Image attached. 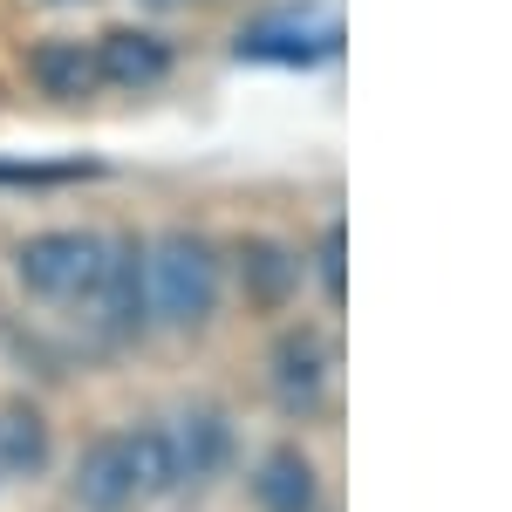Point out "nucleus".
I'll return each mask as SVG.
<instances>
[{
	"instance_id": "f257e3e1",
	"label": "nucleus",
	"mask_w": 512,
	"mask_h": 512,
	"mask_svg": "<svg viewBox=\"0 0 512 512\" xmlns=\"http://www.w3.org/2000/svg\"><path fill=\"white\" fill-rule=\"evenodd\" d=\"M144 287H151V328L198 335L219 321V301H226V253L192 226H171L144 239Z\"/></svg>"
},
{
	"instance_id": "f03ea898",
	"label": "nucleus",
	"mask_w": 512,
	"mask_h": 512,
	"mask_svg": "<svg viewBox=\"0 0 512 512\" xmlns=\"http://www.w3.org/2000/svg\"><path fill=\"white\" fill-rule=\"evenodd\" d=\"M103 260H110V239L89 233V226H48V233H28L14 246V280L48 301V308H89L96 280H103Z\"/></svg>"
},
{
	"instance_id": "7ed1b4c3",
	"label": "nucleus",
	"mask_w": 512,
	"mask_h": 512,
	"mask_svg": "<svg viewBox=\"0 0 512 512\" xmlns=\"http://www.w3.org/2000/svg\"><path fill=\"white\" fill-rule=\"evenodd\" d=\"M89 328L123 349V342H144L151 335V287H144V239L123 233L110 239V260H103V280H96V294H89Z\"/></svg>"
},
{
	"instance_id": "20e7f679",
	"label": "nucleus",
	"mask_w": 512,
	"mask_h": 512,
	"mask_svg": "<svg viewBox=\"0 0 512 512\" xmlns=\"http://www.w3.org/2000/svg\"><path fill=\"white\" fill-rule=\"evenodd\" d=\"M328 376H335V355H328V335L321 328H280L274 355H267V390L287 417H315L328 403Z\"/></svg>"
},
{
	"instance_id": "39448f33",
	"label": "nucleus",
	"mask_w": 512,
	"mask_h": 512,
	"mask_svg": "<svg viewBox=\"0 0 512 512\" xmlns=\"http://www.w3.org/2000/svg\"><path fill=\"white\" fill-rule=\"evenodd\" d=\"M171 458H178V485H212V478H226L239 451V431L233 417H226V403H192V410H178L171 424Z\"/></svg>"
},
{
	"instance_id": "423d86ee",
	"label": "nucleus",
	"mask_w": 512,
	"mask_h": 512,
	"mask_svg": "<svg viewBox=\"0 0 512 512\" xmlns=\"http://www.w3.org/2000/svg\"><path fill=\"white\" fill-rule=\"evenodd\" d=\"M69 499H76L82 512H130V506H144V499H137V472H130V437L103 431L96 444H82L76 472H69Z\"/></svg>"
},
{
	"instance_id": "0eeeda50",
	"label": "nucleus",
	"mask_w": 512,
	"mask_h": 512,
	"mask_svg": "<svg viewBox=\"0 0 512 512\" xmlns=\"http://www.w3.org/2000/svg\"><path fill=\"white\" fill-rule=\"evenodd\" d=\"M233 274H239V294L253 301V308H267V315H280L294 294H301V280H308V260L287 246V239L274 233H253L246 246L233 253Z\"/></svg>"
},
{
	"instance_id": "6e6552de",
	"label": "nucleus",
	"mask_w": 512,
	"mask_h": 512,
	"mask_svg": "<svg viewBox=\"0 0 512 512\" xmlns=\"http://www.w3.org/2000/svg\"><path fill=\"white\" fill-rule=\"evenodd\" d=\"M96 48V76L110 82V89H158L171 76V41L158 28H103V35L89 41Z\"/></svg>"
},
{
	"instance_id": "1a4fd4ad",
	"label": "nucleus",
	"mask_w": 512,
	"mask_h": 512,
	"mask_svg": "<svg viewBox=\"0 0 512 512\" xmlns=\"http://www.w3.org/2000/svg\"><path fill=\"white\" fill-rule=\"evenodd\" d=\"M342 48V28L335 21H260V28H246L239 35V55L246 62H280V69H315Z\"/></svg>"
},
{
	"instance_id": "9d476101",
	"label": "nucleus",
	"mask_w": 512,
	"mask_h": 512,
	"mask_svg": "<svg viewBox=\"0 0 512 512\" xmlns=\"http://www.w3.org/2000/svg\"><path fill=\"white\" fill-rule=\"evenodd\" d=\"M253 506L260 512H321V465L301 444H274L253 465Z\"/></svg>"
},
{
	"instance_id": "9b49d317",
	"label": "nucleus",
	"mask_w": 512,
	"mask_h": 512,
	"mask_svg": "<svg viewBox=\"0 0 512 512\" xmlns=\"http://www.w3.org/2000/svg\"><path fill=\"white\" fill-rule=\"evenodd\" d=\"M55 465V424L35 396H7L0 403V472L7 478H41Z\"/></svg>"
},
{
	"instance_id": "f8f14e48",
	"label": "nucleus",
	"mask_w": 512,
	"mask_h": 512,
	"mask_svg": "<svg viewBox=\"0 0 512 512\" xmlns=\"http://www.w3.org/2000/svg\"><path fill=\"white\" fill-rule=\"evenodd\" d=\"M28 76H35V89L55 96V103H82V96L103 89V76H96V48H82V41H69V35L41 41L35 55H28Z\"/></svg>"
},
{
	"instance_id": "ddd939ff",
	"label": "nucleus",
	"mask_w": 512,
	"mask_h": 512,
	"mask_svg": "<svg viewBox=\"0 0 512 512\" xmlns=\"http://www.w3.org/2000/svg\"><path fill=\"white\" fill-rule=\"evenodd\" d=\"M130 472H137V499H171L178 492V458H171V431L164 424H130Z\"/></svg>"
},
{
	"instance_id": "4468645a",
	"label": "nucleus",
	"mask_w": 512,
	"mask_h": 512,
	"mask_svg": "<svg viewBox=\"0 0 512 512\" xmlns=\"http://www.w3.org/2000/svg\"><path fill=\"white\" fill-rule=\"evenodd\" d=\"M342 253H349V233H342V226H328V233H321V246H315V274H321V294H328V308H342V294H349Z\"/></svg>"
},
{
	"instance_id": "2eb2a0df",
	"label": "nucleus",
	"mask_w": 512,
	"mask_h": 512,
	"mask_svg": "<svg viewBox=\"0 0 512 512\" xmlns=\"http://www.w3.org/2000/svg\"><path fill=\"white\" fill-rule=\"evenodd\" d=\"M144 7H178V0H144Z\"/></svg>"
},
{
	"instance_id": "dca6fc26",
	"label": "nucleus",
	"mask_w": 512,
	"mask_h": 512,
	"mask_svg": "<svg viewBox=\"0 0 512 512\" xmlns=\"http://www.w3.org/2000/svg\"><path fill=\"white\" fill-rule=\"evenodd\" d=\"M55 7H82V0H55Z\"/></svg>"
}]
</instances>
